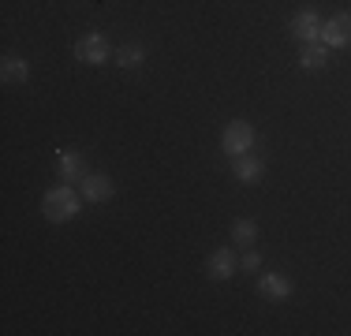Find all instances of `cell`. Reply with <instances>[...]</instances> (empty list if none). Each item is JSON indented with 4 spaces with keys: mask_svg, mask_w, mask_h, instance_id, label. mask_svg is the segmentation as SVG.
Listing matches in <instances>:
<instances>
[{
    "mask_svg": "<svg viewBox=\"0 0 351 336\" xmlns=\"http://www.w3.org/2000/svg\"><path fill=\"white\" fill-rule=\"evenodd\" d=\"M56 172H60V180H71V183L86 180L90 168H86L82 149H56Z\"/></svg>",
    "mask_w": 351,
    "mask_h": 336,
    "instance_id": "52a82bcc",
    "label": "cell"
},
{
    "mask_svg": "<svg viewBox=\"0 0 351 336\" xmlns=\"http://www.w3.org/2000/svg\"><path fill=\"white\" fill-rule=\"evenodd\" d=\"M239 269H243V273H258V269H262V254H258V250H247V254L239 258Z\"/></svg>",
    "mask_w": 351,
    "mask_h": 336,
    "instance_id": "9a60e30c",
    "label": "cell"
},
{
    "mask_svg": "<svg viewBox=\"0 0 351 336\" xmlns=\"http://www.w3.org/2000/svg\"><path fill=\"white\" fill-rule=\"evenodd\" d=\"M291 291H295V284H291L284 273H262L258 276V296L262 299L280 302V299H291Z\"/></svg>",
    "mask_w": 351,
    "mask_h": 336,
    "instance_id": "ba28073f",
    "label": "cell"
},
{
    "mask_svg": "<svg viewBox=\"0 0 351 336\" xmlns=\"http://www.w3.org/2000/svg\"><path fill=\"white\" fill-rule=\"evenodd\" d=\"M262 176H265V161H262V157H254V154L236 157V180L239 183H258Z\"/></svg>",
    "mask_w": 351,
    "mask_h": 336,
    "instance_id": "7c38bea8",
    "label": "cell"
},
{
    "mask_svg": "<svg viewBox=\"0 0 351 336\" xmlns=\"http://www.w3.org/2000/svg\"><path fill=\"white\" fill-rule=\"evenodd\" d=\"M254 239H258V221L254 217H236V221H232V243L254 247Z\"/></svg>",
    "mask_w": 351,
    "mask_h": 336,
    "instance_id": "5bb4252c",
    "label": "cell"
},
{
    "mask_svg": "<svg viewBox=\"0 0 351 336\" xmlns=\"http://www.w3.org/2000/svg\"><path fill=\"white\" fill-rule=\"evenodd\" d=\"M112 64L123 67V71H135V67L146 64V49L135 45V41H131V45H120V49L112 53Z\"/></svg>",
    "mask_w": 351,
    "mask_h": 336,
    "instance_id": "4fadbf2b",
    "label": "cell"
},
{
    "mask_svg": "<svg viewBox=\"0 0 351 336\" xmlns=\"http://www.w3.org/2000/svg\"><path fill=\"white\" fill-rule=\"evenodd\" d=\"M79 209H82V198H79V191L68 187V183L49 187L45 198H41V217H45L49 224H68L71 217H79Z\"/></svg>",
    "mask_w": 351,
    "mask_h": 336,
    "instance_id": "6da1fadb",
    "label": "cell"
},
{
    "mask_svg": "<svg viewBox=\"0 0 351 336\" xmlns=\"http://www.w3.org/2000/svg\"><path fill=\"white\" fill-rule=\"evenodd\" d=\"M322 45L325 49H348L351 45V12H337L322 23Z\"/></svg>",
    "mask_w": 351,
    "mask_h": 336,
    "instance_id": "5b68a950",
    "label": "cell"
},
{
    "mask_svg": "<svg viewBox=\"0 0 351 336\" xmlns=\"http://www.w3.org/2000/svg\"><path fill=\"white\" fill-rule=\"evenodd\" d=\"M0 79H4L8 86H15V82H27V79H30V64L23 60V56L8 53L4 60H0Z\"/></svg>",
    "mask_w": 351,
    "mask_h": 336,
    "instance_id": "8fae6325",
    "label": "cell"
},
{
    "mask_svg": "<svg viewBox=\"0 0 351 336\" xmlns=\"http://www.w3.org/2000/svg\"><path fill=\"white\" fill-rule=\"evenodd\" d=\"M254 142H258V134H254V128H250L247 120H232L228 128H224V134H221V149L232 157V161L243 157V154H250Z\"/></svg>",
    "mask_w": 351,
    "mask_h": 336,
    "instance_id": "7a4b0ae2",
    "label": "cell"
},
{
    "mask_svg": "<svg viewBox=\"0 0 351 336\" xmlns=\"http://www.w3.org/2000/svg\"><path fill=\"white\" fill-rule=\"evenodd\" d=\"M79 187H82V202H94V206L97 202H108L116 195V183L108 180V176H101V172H90Z\"/></svg>",
    "mask_w": 351,
    "mask_h": 336,
    "instance_id": "9c48e42d",
    "label": "cell"
},
{
    "mask_svg": "<svg viewBox=\"0 0 351 336\" xmlns=\"http://www.w3.org/2000/svg\"><path fill=\"white\" fill-rule=\"evenodd\" d=\"M325 64H329V49H325L322 41H306V45L299 49V67H303V71H322Z\"/></svg>",
    "mask_w": 351,
    "mask_h": 336,
    "instance_id": "30bf717a",
    "label": "cell"
},
{
    "mask_svg": "<svg viewBox=\"0 0 351 336\" xmlns=\"http://www.w3.org/2000/svg\"><path fill=\"white\" fill-rule=\"evenodd\" d=\"M108 56H112V45H108V38L101 30H90V34H82V38L75 41V60L79 64L97 67V64H105Z\"/></svg>",
    "mask_w": 351,
    "mask_h": 336,
    "instance_id": "3957f363",
    "label": "cell"
},
{
    "mask_svg": "<svg viewBox=\"0 0 351 336\" xmlns=\"http://www.w3.org/2000/svg\"><path fill=\"white\" fill-rule=\"evenodd\" d=\"M322 15L314 12V8H299L295 15L288 19V34L299 41V45H306V41H322Z\"/></svg>",
    "mask_w": 351,
    "mask_h": 336,
    "instance_id": "277c9868",
    "label": "cell"
},
{
    "mask_svg": "<svg viewBox=\"0 0 351 336\" xmlns=\"http://www.w3.org/2000/svg\"><path fill=\"white\" fill-rule=\"evenodd\" d=\"M239 269V258L232 254V247H217V250H210V258H206V276L210 280H232V273Z\"/></svg>",
    "mask_w": 351,
    "mask_h": 336,
    "instance_id": "8992f818",
    "label": "cell"
}]
</instances>
